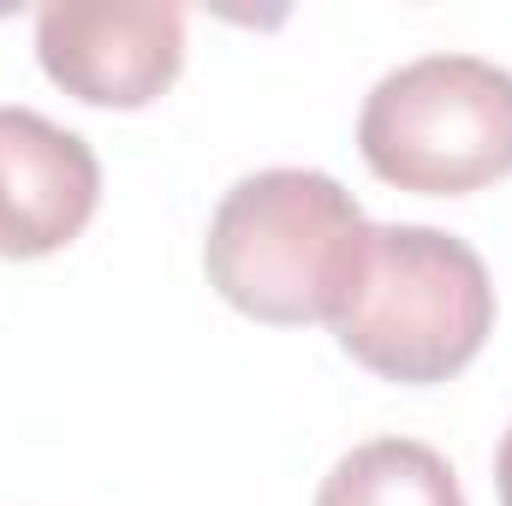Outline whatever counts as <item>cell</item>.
Segmentation results:
<instances>
[{
    "mask_svg": "<svg viewBox=\"0 0 512 506\" xmlns=\"http://www.w3.org/2000/svg\"><path fill=\"white\" fill-rule=\"evenodd\" d=\"M102 203V161L78 131L36 108H0V256L66 251Z\"/></svg>",
    "mask_w": 512,
    "mask_h": 506,
    "instance_id": "obj_5",
    "label": "cell"
},
{
    "mask_svg": "<svg viewBox=\"0 0 512 506\" xmlns=\"http://www.w3.org/2000/svg\"><path fill=\"white\" fill-rule=\"evenodd\" d=\"M36 60L90 108H149L185 66V12L167 0H48Z\"/></svg>",
    "mask_w": 512,
    "mask_h": 506,
    "instance_id": "obj_4",
    "label": "cell"
},
{
    "mask_svg": "<svg viewBox=\"0 0 512 506\" xmlns=\"http://www.w3.org/2000/svg\"><path fill=\"white\" fill-rule=\"evenodd\" d=\"M316 506H465L453 465L411 435L352 447L316 489Z\"/></svg>",
    "mask_w": 512,
    "mask_h": 506,
    "instance_id": "obj_6",
    "label": "cell"
},
{
    "mask_svg": "<svg viewBox=\"0 0 512 506\" xmlns=\"http://www.w3.org/2000/svg\"><path fill=\"white\" fill-rule=\"evenodd\" d=\"M358 149L393 191H483L512 173V72L483 54L405 60L364 96Z\"/></svg>",
    "mask_w": 512,
    "mask_h": 506,
    "instance_id": "obj_3",
    "label": "cell"
},
{
    "mask_svg": "<svg viewBox=\"0 0 512 506\" xmlns=\"http://www.w3.org/2000/svg\"><path fill=\"white\" fill-rule=\"evenodd\" d=\"M328 328L370 376L435 387L489 346L495 280L483 256L441 227H370L364 268Z\"/></svg>",
    "mask_w": 512,
    "mask_h": 506,
    "instance_id": "obj_2",
    "label": "cell"
},
{
    "mask_svg": "<svg viewBox=\"0 0 512 506\" xmlns=\"http://www.w3.org/2000/svg\"><path fill=\"white\" fill-rule=\"evenodd\" d=\"M495 495H501V506H512V429L501 441V453H495Z\"/></svg>",
    "mask_w": 512,
    "mask_h": 506,
    "instance_id": "obj_7",
    "label": "cell"
},
{
    "mask_svg": "<svg viewBox=\"0 0 512 506\" xmlns=\"http://www.w3.org/2000/svg\"><path fill=\"white\" fill-rule=\"evenodd\" d=\"M370 251L358 197L316 167L245 173L203 239L209 286L251 322L304 328L334 322Z\"/></svg>",
    "mask_w": 512,
    "mask_h": 506,
    "instance_id": "obj_1",
    "label": "cell"
}]
</instances>
